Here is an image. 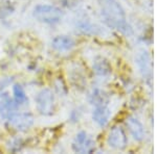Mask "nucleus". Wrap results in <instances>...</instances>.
Listing matches in <instances>:
<instances>
[{"label":"nucleus","mask_w":157,"mask_h":154,"mask_svg":"<svg viewBox=\"0 0 157 154\" xmlns=\"http://www.w3.org/2000/svg\"><path fill=\"white\" fill-rule=\"evenodd\" d=\"M13 92H14V101L16 104H24L27 101V96L25 94L23 88L19 84L14 85L13 88Z\"/></svg>","instance_id":"13"},{"label":"nucleus","mask_w":157,"mask_h":154,"mask_svg":"<svg viewBox=\"0 0 157 154\" xmlns=\"http://www.w3.org/2000/svg\"><path fill=\"white\" fill-rule=\"evenodd\" d=\"M37 109L43 116H50L55 112V95L52 90L43 89L36 97Z\"/></svg>","instance_id":"3"},{"label":"nucleus","mask_w":157,"mask_h":154,"mask_svg":"<svg viewBox=\"0 0 157 154\" xmlns=\"http://www.w3.org/2000/svg\"><path fill=\"white\" fill-rule=\"evenodd\" d=\"M52 46L55 50L60 52L69 51L75 47V41L70 37L67 36H59L56 37L52 42Z\"/></svg>","instance_id":"9"},{"label":"nucleus","mask_w":157,"mask_h":154,"mask_svg":"<svg viewBox=\"0 0 157 154\" xmlns=\"http://www.w3.org/2000/svg\"><path fill=\"white\" fill-rule=\"evenodd\" d=\"M127 126L130 133L136 141L144 140V138H145V129H144L143 124L139 122L137 119L130 117L127 121Z\"/></svg>","instance_id":"10"},{"label":"nucleus","mask_w":157,"mask_h":154,"mask_svg":"<svg viewBox=\"0 0 157 154\" xmlns=\"http://www.w3.org/2000/svg\"><path fill=\"white\" fill-rule=\"evenodd\" d=\"M107 96L105 95V93H103L100 90H95L93 92V94L90 96V101L92 104L97 105H102V104H107Z\"/></svg>","instance_id":"14"},{"label":"nucleus","mask_w":157,"mask_h":154,"mask_svg":"<svg viewBox=\"0 0 157 154\" xmlns=\"http://www.w3.org/2000/svg\"><path fill=\"white\" fill-rule=\"evenodd\" d=\"M9 124L18 131H26L34 124V117L29 113H13L7 118Z\"/></svg>","instance_id":"4"},{"label":"nucleus","mask_w":157,"mask_h":154,"mask_svg":"<svg viewBox=\"0 0 157 154\" xmlns=\"http://www.w3.org/2000/svg\"><path fill=\"white\" fill-rule=\"evenodd\" d=\"M136 63H137V66L139 70H140L141 74H143V76L148 78V79H151L152 63H151L150 55L148 54V52L145 51V50L138 52L137 56H136Z\"/></svg>","instance_id":"7"},{"label":"nucleus","mask_w":157,"mask_h":154,"mask_svg":"<svg viewBox=\"0 0 157 154\" xmlns=\"http://www.w3.org/2000/svg\"><path fill=\"white\" fill-rule=\"evenodd\" d=\"M110 116H111V112L107 107V104L97 105L92 112L93 121H94L98 126H101V127H105V126L108 124Z\"/></svg>","instance_id":"8"},{"label":"nucleus","mask_w":157,"mask_h":154,"mask_svg":"<svg viewBox=\"0 0 157 154\" xmlns=\"http://www.w3.org/2000/svg\"><path fill=\"white\" fill-rule=\"evenodd\" d=\"M108 145L110 146L111 148L114 149H118V150H121L127 146L128 140H127V135H126L125 131L121 127H113L112 129L110 130L108 135Z\"/></svg>","instance_id":"5"},{"label":"nucleus","mask_w":157,"mask_h":154,"mask_svg":"<svg viewBox=\"0 0 157 154\" xmlns=\"http://www.w3.org/2000/svg\"><path fill=\"white\" fill-rule=\"evenodd\" d=\"M15 108H16V103L6 93L0 95V115L2 117L9 118V116L14 113Z\"/></svg>","instance_id":"11"},{"label":"nucleus","mask_w":157,"mask_h":154,"mask_svg":"<svg viewBox=\"0 0 157 154\" xmlns=\"http://www.w3.org/2000/svg\"><path fill=\"white\" fill-rule=\"evenodd\" d=\"M34 17L39 22L46 24H56L59 23L63 18V12L59 7L49 5V4H40L35 7Z\"/></svg>","instance_id":"2"},{"label":"nucleus","mask_w":157,"mask_h":154,"mask_svg":"<svg viewBox=\"0 0 157 154\" xmlns=\"http://www.w3.org/2000/svg\"><path fill=\"white\" fill-rule=\"evenodd\" d=\"M93 68H94V71L97 72L98 75H101V76H105V75H108L109 73L111 72V68L110 66L105 59H98L97 62L93 65Z\"/></svg>","instance_id":"12"},{"label":"nucleus","mask_w":157,"mask_h":154,"mask_svg":"<svg viewBox=\"0 0 157 154\" xmlns=\"http://www.w3.org/2000/svg\"><path fill=\"white\" fill-rule=\"evenodd\" d=\"M102 16L109 26L116 28L127 36L132 34L130 25L126 21L125 12L115 0H103Z\"/></svg>","instance_id":"1"},{"label":"nucleus","mask_w":157,"mask_h":154,"mask_svg":"<svg viewBox=\"0 0 157 154\" xmlns=\"http://www.w3.org/2000/svg\"><path fill=\"white\" fill-rule=\"evenodd\" d=\"M93 141L84 131L78 132L72 143V149L78 153H88L93 149Z\"/></svg>","instance_id":"6"}]
</instances>
